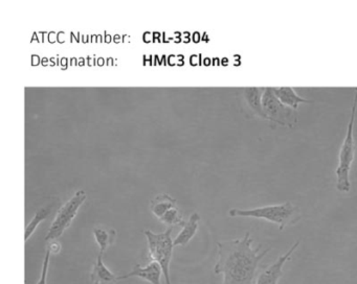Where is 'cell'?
<instances>
[{"label": "cell", "instance_id": "6da1fadb", "mask_svg": "<svg viewBox=\"0 0 357 284\" xmlns=\"http://www.w3.org/2000/svg\"><path fill=\"white\" fill-rule=\"evenodd\" d=\"M250 232L238 239L217 244L218 259L214 267L216 275L223 276L222 284H252L259 263L268 254L271 246L260 252L261 246L252 248Z\"/></svg>", "mask_w": 357, "mask_h": 284}, {"label": "cell", "instance_id": "7a4b0ae2", "mask_svg": "<svg viewBox=\"0 0 357 284\" xmlns=\"http://www.w3.org/2000/svg\"><path fill=\"white\" fill-rule=\"evenodd\" d=\"M231 217H252V219H265L271 223H277L280 231H283L287 226H294L301 219L300 208L291 202L283 204L269 205L252 209L233 208L229 211Z\"/></svg>", "mask_w": 357, "mask_h": 284}, {"label": "cell", "instance_id": "3957f363", "mask_svg": "<svg viewBox=\"0 0 357 284\" xmlns=\"http://www.w3.org/2000/svg\"><path fill=\"white\" fill-rule=\"evenodd\" d=\"M356 110L357 89L355 90L350 119L347 125L346 137L340 146V154H338V165L335 171L336 189L342 194H347L351 190L350 171L355 159V152H356V144H355L354 140V121L355 117H356Z\"/></svg>", "mask_w": 357, "mask_h": 284}, {"label": "cell", "instance_id": "277c9868", "mask_svg": "<svg viewBox=\"0 0 357 284\" xmlns=\"http://www.w3.org/2000/svg\"><path fill=\"white\" fill-rule=\"evenodd\" d=\"M148 242L149 254L154 261L162 267L166 284H171L170 263L172 260L173 244L172 228L162 233H154L151 230L144 231Z\"/></svg>", "mask_w": 357, "mask_h": 284}, {"label": "cell", "instance_id": "5b68a950", "mask_svg": "<svg viewBox=\"0 0 357 284\" xmlns=\"http://www.w3.org/2000/svg\"><path fill=\"white\" fill-rule=\"evenodd\" d=\"M263 110L267 120L275 125L286 127H296L298 123V112L296 109L286 106L273 93V88H265L262 98Z\"/></svg>", "mask_w": 357, "mask_h": 284}, {"label": "cell", "instance_id": "8992f818", "mask_svg": "<svg viewBox=\"0 0 357 284\" xmlns=\"http://www.w3.org/2000/svg\"><path fill=\"white\" fill-rule=\"evenodd\" d=\"M86 192L84 190H78L61 208L58 211L47 231L45 240L49 242L58 239L66 229L70 228L74 219H76L81 206L86 200Z\"/></svg>", "mask_w": 357, "mask_h": 284}, {"label": "cell", "instance_id": "52a82bcc", "mask_svg": "<svg viewBox=\"0 0 357 284\" xmlns=\"http://www.w3.org/2000/svg\"><path fill=\"white\" fill-rule=\"evenodd\" d=\"M265 88L248 87L240 90V102L242 112L248 118H261L267 120L266 115L263 110V94Z\"/></svg>", "mask_w": 357, "mask_h": 284}, {"label": "cell", "instance_id": "ba28073f", "mask_svg": "<svg viewBox=\"0 0 357 284\" xmlns=\"http://www.w3.org/2000/svg\"><path fill=\"white\" fill-rule=\"evenodd\" d=\"M300 244L301 238L294 242V246H292L285 254L280 256L275 263L269 265V267L259 276L256 284H278V281H279L282 276H283L284 265L291 259V255L294 254V251L300 246Z\"/></svg>", "mask_w": 357, "mask_h": 284}, {"label": "cell", "instance_id": "9c48e42d", "mask_svg": "<svg viewBox=\"0 0 357 284\" xmlns=\"http://www.w3.org/2000/svg\"><path fill=\"white\" fill-rule=\"evenodd\" d=\"M162 276H164L162 267L156 261L152 260L145 267H142L139 265H133L132 269L128 274L119 276V281L129 279V278L137 277L146 280L151 284H162L160 283Z\"/></svg>", "mask_w": 357, "mask_h": 284}, {"label": "cell", "instance_id": "30bf717a", "mask_svg": "<svg viewBox=\"0 0 357 284\" xmlns=\"http://www.w3.org/2000/svg\"><path fill=\"white\" fill-rule=\"evenodd\" d=\"M104 254L99 253L97 260L91 269V279L93 284H114L119 281V277L114 275L103 261Z\"/></svg>", "mask_w": 357, "mask_h": 284}, {"label": "cell", "instance_id": "8fae6325", "mask_svg": "<svg viewBox=\"0 0 357 284\" xmlns=\"http://www.w3.org/2000/svg\"><path fill=\"white\" fill-rule=\"evenodd\" d=\"M199 221V214L197 212L192 213L191 216L189 217L187 223L183 226V230L179 232L178 235L173 240L174 246H187L191 242L192 238L195 236L196 232H197Z\"/></svg>", "mask_w": 357, "mask_h": 284}, {"label": "cell", "instance_id": "7c38bea8", "mask_svg": "<svg viewBox=\"0 0 357 284\" xmlns=\"http://www.w3.org/2000/svg\"><path fill=\"white\" fill-rule=\"evenodd\" d=\"M273 93L286 106L298 109L301 104H312V100H306L296 93L292 87H273Z\"/></svg>", "mask_w": 357, "mask_h": 284}, {"label": "cell", "instance_id": "4fadbf2b", "mask_svg": "<svg viewBox=\"0 0 357 284\" xmlns=\"http://www.w3.org/2000/svg\"><path fill=\"white\" fill-rule=\"evenodd\" d=\"M176 200L173 198L170 194H160L151 200L150 208H151L152 213L160 219L167 211L170 210L171 208L176 206Z\"/></svg>", "mask_w": 357, "mask_h": 284}, {"label": "cell", "instance_id": "5bb4252c", "mask_svg": "<svg viewBox=\"0 0 357 284\" xmlns=\"http://www.w3.org/2000/svg\"><path fill=\"white\" fill-rule=\"evenodd\" d=\"M93 233L101 254H104L112 246L116 237V232L114 229H107L105 227H95Z\"/></svg>", "mask_w": 357, "mask_h": 284}, {"label": "cell", "instance_id": "9a60e30c", "mask_svg": "<svg viewBox=\"0 0 357 284\" xmlns=\"http://www.w3.org/2000/svg\"><path fill=\"white\" fill-rule=\"evenodd\" d=\"M50 213H51V209H50L49 207L39 208L38 210L35 212L34 216L32 217L30 223H29L28 226L26 227V234H24V239H26V242L30 239L31 236L36 231L40 223H43V221L47 219Z\"/></svg>", "mask_w": 357, "mask_h": 284}, {"label": "cell", "instance_id": "2e32d148", "mask_svg": "<svg viewBox=\"0 0 357 284\" xmlns=\"http://www.w3.org/2000/svg\"><path fill=\"white\" fill-rule=\"evenodd\" d=\"M160 221L166 223V225L172 226H185L187 221L183 219V214H181V210L178 207L175 206L171 208L170 210L167 211L164 215L160 219Z\"/></svg>", "mask_w": 357, "mask_h": 284}, {"label": "cell", "instance_id": "e0dca14e", "mask_svg": "<svg viewBox=\"0 0 357 284\" xmlns=\"http://www.w3.org/2000/svg\"><path fill=\"white\" fill-rule=\"evenodd\" d=\"M52 252L49 248L45 251V258L43 261V267H41L40 278H39L37 284H47V274H49L50 262H51Z\"/></svg>", "mask_w": 357, "mask_h": 284}, {"label": "cell", "instance_id": "ac0fdd59", "mask_svg": "<svg viewBox=\"0 0 357 284\" xmlns=\"http://www.w3.org/2000/svg\"><path fill=\"white\" fill-rule=\"evenodd\" d=\"M47 248L51 250L52 254H58V253H60V250H61V246L56 242H52Z\"/></svg>", "mask_w": 357, "mask_h": 284}]
</instances>
